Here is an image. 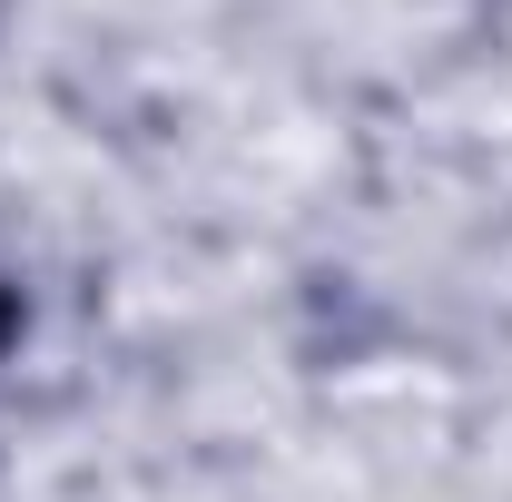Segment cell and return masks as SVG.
Returning <instances> with one entry per match:
<instances>
[{
    "instance_id": "1",
    "label": "cell",
    "mask_w": 512,
    "mask_h": 502,
    "mask_svg": "<svg viewBox=\"0 0 512 502\" xmlns=\"http://www.w3.org/2000/svg\"><path fill=\"white\" fill-rule=\"evenodd\" d=\"M10 325H20V315H10V296H0V345H10Z\"/></svg>"
}]
</instances>
